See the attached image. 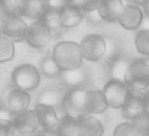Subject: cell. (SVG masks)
Wrapping results in <instances>:
<instances>
[{"instance_id": "6da1fadb", "label": "cell", "mask_w": 149, "mask_h": 136, "mask_svg": "<svg viewBox=\"0 0 149 136\" xmlns=\"http://www.w3.org/2000/svg\"><path fill=\"white\" fill-rule=\"evenodd\" d=\"M51 55L61 72L80 68L84 59L80 44L72 41L59 42L53 48Z\"/></svg>"}, {"instance_id": "7a4b0ae2", "label": "cell", "mask_w": 149, "mask_h": 136, "mask_svg": "<svg viewBox=\"0 0 149 136\" xmlns=\"http://www.w3.org/2000/svg\"><path fill=\"white\" fill-rule=\"evenodd\" d=\"M87 92L88 91L80 87L72 89L64 95L61 106L63 114L75 120L80 119L88 115Z\"/></svg>"}, {"instance_id": "3957f363", "label": "cell", "mask_w": 149, "mask_h": 136, "mask_svg": "<svg viewBox=\"0 0 149 136\" xmlns=\"http://www.w3.org/2000/svg\"><path fill=\"white\" fill-rule=\"evenodd\" d=\"M123 81L135 92L143 93L149 88V66L143 59H136L127 66Z\"/></svg>"}, {"instance_id": "277c9868", "label": "cell", "mask_w": 149, "mask_h": 136, "mask_svg": "<svg viewBox=\"0 0 149 136\" xmlns=\"http://www.w3.org/2000/svg\"><path fill=\"white\" fill-rule=\"evenodd\" d=\"M40 80L39 72L32 64H21L11 74V81L15 87L26 92L36 89Z\"/></svg>"}, {"instance_id": "5b68a950", "label": "cell", "mask_w": 149, "mask_h": 136, "mask_svg": "<svg viewBox=\"0 0 149 136\" xmlns=\"http://www.w3.org/2000/svg\"><path fill=\"white\" fill-rule=\"evenodd\" d=\"M108 106L114 109H121L127 100L130 89L123 80L112 78L102 90Z\"/></svg>"}, {"instance_id": "8992f818", "label": "cell", "mask_w": 149, "mask_h": 136, "mask_svg": "<svg viewBox=\"0 0 149 136\" xmlns=\"http://www.w3.org/2000/svg\"><path fill=\"white\" fill-rule=\"evenodd\" d=\"M83 58L92 62L102 59L107 50V43L103 37L97 33L88 34L80 44Z\"/></svg>"}, {"instance_id": "52a82bcc", "label": "cell", "mask_w": 149, "mask_h": 136, "mask_svg": "<svg viewBox=\"0 0 149 136\" xmlns=\"http://www.w3.org/2000/svg\"><path fill=\"white\" fill-rule=\"evenodd\" d=\"M52 32L44 22L40 20L28 25L25 40L34 48H41L47 46L52 38Z\"/></svg>"}, {"instance_id": "ba28073f", "label": "cell", "mask_w": 149, "mask_h": 136, "mask_svg": "<svg viewBox=\"0 0 149 136\" xmlns=\"http://www.w3.org/2000/svg\"><path fill=\"white\" fill-rule=\"evenodd\" d=\"M1 17L2 34L12 41L20 42L25 39L28 25L19 16L9 15L3 13Z\"/></svg>"}, {"instance_id": "9c48e42d", "label": "cell", "mask_w": 149, "mask_h": 136, "mask_svg": "<svg viewBox=\"0 0 149 136\" xmlns=\"http://www.w3.org/2000/svg\"><path fill=\"white\" fill-rule=\"evenodd\" d=\"M143 11L141 6L135 4L125 5L118 22L122 28L133 30L141 25L144 18Z\"/></svg>"}, {"instance_id": "30bf717a", "label": "cell", "mask_w": 149, "mask_h": 136, "mask_svg": "<svg viewBox=\"0 0 149 136\" xmlns=\"http://www.w3.org/2000/svg\"><path fill=\"white\" fill-rule=\"evenodd\" d=\"M34 111L40 125L45 130H57L64 117H59L55 108L44 104H36Z\"/></svg>"}, {"instance_id": "8fae6325", "label": "cell", "mask_w": 149, "mask_h": 136, "mask_svg": "<svg viewBox=\"0 0 149 136\" xmlns=\"http://www.w3.org/2000/svg\"><path fill=\"white\" fill-rule=\"evenodd\" d=\"M125 5L120 0H100L97 12L100 17L104 21H118Z\"/></svg>"}, {"instance_id": "7c38bea8", "label": "cell", "mask_w": 149, "mask_h": 136, "mask_svg": "<svg viewBox=\"0 0 149 136\" xmlns=\"http://www.w3.org/2000/svg\"><path fill=\"white\" fill-rule=\"evenodd\" d=\"M14 123L16 130L23 136L34 133L40 125L34 110H26L18 114Z\"/></svg>"}, {"instance_id": "4fadbf2b", "label": "cell", "mask_w": 149, "mask_h": 136, "mask_svg": "<svg viewBox=\"0 0 149 136\" xmlns=\"http://www.w3.org/2000/svg\"><path fill=\"white\" fill-rule=\"evenodd\" d=\"M122 116L125 119H134L144 112L143 93L130 89L127 100L121 108Z\"/></svg>"}, {"instance_id": "5bb4252c", "label": "cell", "mask_w": 149, "mask_h": 136, "mask_svg": "<svg viewBox=\"0 0 149 136\" xmlns=\"http://www.w3.org/2000/svg\"><path fill=\"white\" fill-rule=\"evenodd\" d=\"M30 101L31 96L28 92L15 88L8 94V109L15 114H19L27 110Z\"/></svg>"}, {"instance_id": "9a60e30c", "label": "cell", "mask_w": 149, "mask_h": 136, "mask_svg": "<svg viewBox=\"0 0 149 136\" xmlns=\"http://www.w3.org/2000/svg\"><path fill=\"white\" fill-rule=\"evenodd\" d=\"M82 12L78 7L69 4L59 13L62 28H72L77 26L83 18Z\"/></svg>"}, {"instance_id": "2e32d148", "label": "cell", "mask_w": 149, "mask_h": 136, "mask_svg": "<svg viewBox=\"0 0 149 136\" xmlns=\"http://www.w3.org/2000/svg\"><path fill=\"white\" fill-rule=\"evenodd\" d=\"M87 109L89 114H100L109 107L108 102L102 91H88L86 95Z\"/></svg>"}, {"instance_id": "e0dca14e", "label": "cell", "mask_w": 149, "mask_h": 136, "mask_svg": "<svg viewBox=\"0 0 149 136\" xmlns=\"http://www.w3.org/2000/svg\"><path fill=\"white\" fill-rule=\"evenodd\" d=\"M81 136H102L104 127L95 117L86 116L78 120Z\"/></svg>"}, {"instance_id": "ac0fdd59", "label": "cell", "mask_w": 149, "mask_h": 136, "mask_svg": "<svg viewBox=\"0 0 149 136\" xmlns=\"http://www.w3.org/2000/svg\"><path fill=\"white\" fill-rule=\"evenodd\" d=\"M47 9L45 1L26 0L22 9L21 16L38 21L41 19Z\"/></svg>"}, {"instance_id": "d6986e66", "label": "cell", "mask_w": 149, "mask_h": 136, "mask_svg": "<svg viewBox=\"0 0 149 136\" xmlns=\"http://www.w3.org/2000/svg\"><path fill=\"white\" fill-rule=\"evenodd\" d=\"M63 97L61 96V93L58 89H47L39 94L37 104L51 106L55 108L58 106L61 107Z\"/></svg>"}, {"instance_id": "ffe728a7", "label": "cell", "mask_w": 149, "mask_h": 136, "mask_svg": "<svg viewBox=\"0 0 149 136\" xmlns=\"http://www.w3.org/2000/svg\"><path fill=\"white\" fill-rule=\"evenodd\" d=\"M60 136H81L78 120L64 116L57 129Z\"/></svg>"}, {"instance_id": "44dd1931", "label": "cell", "mask_w": 149, "mask_h": 136, "mask_svg": "<svg viewBox=\"0 0 149 136\" xmlns=\"http://www.w3.org/2000/svg\"><path fill=\"white\" fill-rule=\"evenodd\" d=\"M62 82L66 86L73 89L80 88L84 80V76L83 71L80 68L77 70H69L66 72H62L61 76Z\"/></svg>"}, {"instance_id": "7402d4cb", "label": "cell", "mask_w": 149, "mask_h": 136, "mask_svg": "<svg viewBox=\"0 0 149 136\" xmlns=\"http://www.w3.org/2000/svg\"><path fill=\"white\" fill-rule=\"evenodd\" d=\"M15 47L13 41L1 34L0 37V61L1 63L10 61L14 58Z\"/></svg>"}, {"instance_id": "603a6c76", "label": "cell", "mask_w": 149, "mask_h": 136, "mask_svg": "<svg viewBox=\"0 0 149 136\" xmlns=\"http://www.w3.org/2000/svg\"><path fill=\"white\" fill-rule=\"evenodd\" d=\"M40 68L43 74L48 78L59 77L62 73L54 61L52 55H47L43 58L40 63Z\"/></svg>"}, {"instance_id": "cb8c5ba5", "label": "cell", "mask_w": 149, "mask_h": 136, "mask_svg": "<svg viewBox=\"0 0 149 136\" xmlns=\"http://www.w3.org/2000/svg\"><path fill=\"white\" fill-rule=\"evenodd\" d=\"M134 44L138 53L149 57V29H142L136 34Z\"/></svg>"}, {"instance_id": "d4e9b609", "label": "cell", "mask_w": 149, "mask_h": 136, "mask_svg": "<svg viewBox=\"0 0 149 136\" xmlns=\"http://www.w3.org/2000/svg\"><path fill=\"white\" fill-rule=\"evenodd\" d=\"M24 2V0H2L1 2V8L3 11V13L6 14L20 17L21 16Z\"/></svg>"}, {"instance_id": "484cf974", "label": "cell", "mask_w": 149, "mask_h": 136, "mask_svg": "<svg viewBox=\"0 0 149 136\" xmlns=\"http://www.w3.org/2000/svg\"><path fill=\"white\" fill-rule=\"evenodd\" d=\"M59 13V12L47 8L41 19L49 27L52 34L54 31L58 32V31L62 28L60 22Z\"/></svg>"}, {"instance_id": "4316f807", "label": "cell", "mask_w": 149, "mask_h": 136, "mask_svg": "<svg viewBox=\"0 0 149 136\" xmlns=\"http://www.w3.org/2000/svg\"><path fill=\"white\" fill-rule=\"evenodd\" d=\"M113 136H148L140 132L131 122H124L116 126L113 132Z\"/></svg>"}, {"instance_id": "83f0119b", "label": "cell", "mask_w": 149, "mask_h": 136, "mask_svg": "<svg viewBox=\"0 0 149 136\" xmlns=\"http://www.w3.org/2000/svg\"><path fill=\"white\" fill-rule=\"evenodd\" d=\"M69 4L80 8L84 12H92L97 11L99 5L100 0H83V1H68Z\"/></svg>"}, {"instance_id": "f1b7e54d", "label": "cell", "mask_w": 149, "mask_h": 136, "mask_svg": "<svg viewBox=\"0 0 149 136\" xmlns=\"http://www.w3.org/2000/svg\"><path fill=\"white\" fill-rule=\"evenodd\" d=\"M131 123L140 132L149 136V116L145 112L131 120Z\"/></svg>"}, {"instance_id": "f546056e", "label": "cell", "mask_w": 149, "mask_h": 136, "mask_svg": "<svg viewBox=\"0 0 149 136\" xmlns=\"http://www.w3.org/2000/svg\"><path fill=\"white\" fill-rule=\"evenodd\" d=\"M45 3L47 8L59 12L69 4L68 1L66 0L45 1Z\"/></svg>"}, {"instance_id": "4dcf8cb0", "label": "cell", "mask_w": 149, "mask_h": 136, "mask_svg": "<svg viewBox=\"0 0 149 136\" xmlns=\"http://www.w3.org/2000/svg\"><path fill=\"white\" fill-rule=\"evenodd\" d=\"M18 114L12 112L8 109L1 108L0 112L1 124L14 123Z\"/></svg>"}, {"instance_id": "1f68e13d", "label": "cell", "mask_w": 149, "mask_h": 136, "mask_svg": "<svg viewBox=\"0 0 149 136\" xmlns=\"http://www.w3.org/2000/svg\"><path fill=\"white\" fill-rule=\"evenodd\" d=\"M15 130L14 123L1 124L0 136H13Z\"/></svg>"}, {"instance_id": "d6a6232c", "label": "cell", "mask_w": 149, "mask_h": 136, "mask_svg": "<svg viewBox=\"0 0 149 136\" xmlns=\"http://www.w3.org/2000/svg\"><path fill=\"white\" fill-rule=\"evenodd\" d=\"M143 102L144 112L149 116V88L143 93Z\"/></svg>"}, {"instance_id": "836d02e7", "label": "cell", "mask_w": 149, "mask_h": 136, "mask_svg": "<svg viewBox=\"0 0 149 136\" xmlns=\"http://www.w3.org/2000/svg\"><path fill=\"white\" fill-rule=\"evenodd\" d=\"M35 136H60L57 131L45 130L42 131Z\"/></svg>"}, {"instance_id": "e575fe53", "label": "cell", "mask_w": 149, "mask_h": 136, "mask_svg": "<svg viewBox=\"0 0 149 136\" xmlns=\"http://www.w3.org/2000/svg\"><path fill=\"white\" fill-rule=\"evenodd\" d=\"M142 7L143 8L144 14H146V17L149 18V1H145Z\"/></svg>"}]
</instances>
